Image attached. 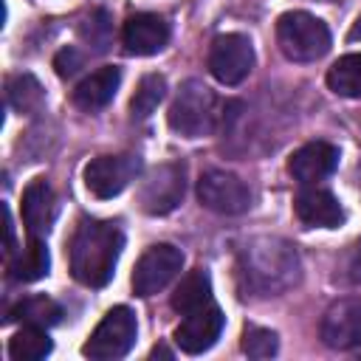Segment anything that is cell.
<instances>
[{"label":"cell","mask_w":361,"mask_h":361,"mask_svg":"<svg viewBox=\"0 0 361 361\" xmlns=\"http://www.w3.org/2000/svg\"><path fill=\"white\" fill-rule=\"evenodd\" d=\"M124 231L113 220H82L68 243L71 274L87 288H104L118 265Z\"/></svg>","instance_id":"1"},{"label":"cell","mask_w":361,"mask_h":361,"mask_svg":"<svg viewBox=\"0 0 361 361\" xmlns=\"http://www.w3.org/2000/svg\"><path fill=\"white\" fill-rule=\"evenodd\" d=\"M169 127L183 138H203L217 124V96L197 79L178 87L175 102L166 113Z\"/></svg>","instance_id":"2"},{"label":"cell","mask_w":361,"mask_h":361,"mask_svg":"<svg viewBox=\"0 0 361 361\" xmlns=\"http://www.w3.org/2000/svg\"><path fill=\"white\" fill-rule=\"evenodd\" d=\"M276 42L293 62H316L330 51V28L307 11H285L276 20Z\"/></svg>","instance_id":"3"},{"label":"cell","mask_w":361,"mask_h":361,"mask_svg":"<svg viewBox=\"0 0 361 361\" xmlns=\"http://www.w3.org/2000/svg\"><path fill=\"white\" fill-rule=\"evenodd\" d=\"M268 248H271V240H257L245 248V259H243V271H245L248 282L254 288H259L262 293L288 288L299 271V262H296V254L290 251V245L276 243L271 262H268Z\"/></svg>","instance_id":"4"},{"label":"cell","mask_w":361,"mask_h":361,"mask_svg":"<svg viewBox=\"0 0 361 361\" xmlns=\"http://www.w3.org/2000/svg\"><path fill=\"white\" fill-rule=\"evenodd\" d=\"M138 336V322L135 313L127 305L110 307L104 313V319L96 324V330L90 333V338L82 344V355L93 358V361H116L124 358Z\"/></svg>","instance_id":"5"},{"label":"cell","mask_w":361,"mask_h":361,"mask_svg":"<svg viewBox=\"0 0 361 361\" xmlns=\"http://www.w3.org/2000/svg\"><path fill=\"white\" fill-rule=\"evenodd\" d=\"M183 268V251L172 243H158V245H149L135 268H133V290L135 296H155L158 290H164Z\"/></svg>","instance_id":"6"},{"label":"cell","mask_w":361,"mask_h":361,"mask_svg":"<svg viewBox=\"0 0 361 361\" xmlns=\"http://www.w3.org/2000/svg\"><path fill=\"white\" fill-rule=\"evenodd\" d=\"M183 192H186V166L178 161H169L155 166L144 178L138 189V206L147 214H169L183 200Z\"/></svg>","instance_id":"7"},{"label":"cell","mask_w":361,"mask_h":361,"mask_svg":"<svg viewBox=\"0 0 361 361\" xmlns=\"http://www.w3.org/2000/svg\"><path fill=\"white\" fill-rule=\"evenodd\" d=\"M254 68L251 39L243 34H217L209 45V73L220 85H240Z\"/></svg>","instance_id":"8"},{"label":"cell","mask_w":361,"mask_h":361,"mask_svg":"<svg viewBox=\"0 0 361 361\" xmlns=\"http://www.w3.org/2000/svg\"><path fill=\"white\" fill-rule=\"evenodd\" d=\"M141 172L138 155H99L85 166V186L93 197L107 200L121 195Z\"/></svg>","instance_id":"9"},{"label":"cell","mask_w":361,"mask_h":361,"mask_svg":"<svg viewBox=\"0 0 361 361\" xmlns=\"http://www.w3.org/2000/svg\"><path fill=\"white\" fill-rule=\"evenodd\" d=\"M197 200L217 214H243L251 206V192L237 175L209 169L197 180Z\"/></svg>","instance_id":"10"},{"label":"cell","mask_w":361,"mask_h":361,"mask_svg":"<svg viewBox=\"0 0 361 361\" xmlns=\"http://www.w3.org/2000/svg\"><path fill=\"white\" fill-rule=\"evenodd\" d=\"M223 324H226L223 310L214 302H209V305H203V307H197V310L183 316V322L175 330V344L186 355H200L209 347H214V341L223 333Z\"/></svg>","instance_id":"11"},{"label":"cell","mask_w":361,"mask_h":361,"mask_svg":"<svg viewBox=\"0 0 361 361\" xmlns=\"http://www.w3.org/2000/svg\"><path fill=\"white\" fill-rule=\"evenodd\" d=\"M322 341L333 350L361 347V299H338L324 310Z\"/></svg>","instance_id":"12"},{"label":"cell","mask_w":361,"mask_h":361,"mask_svg":"<svg viewBox=\"0 0 361 361\" xmlns=\"http://www.w3.org/2000/svg\"><path fill=\"white\" fill-rule=\"evenodd\" d=\"M338 169V147L327 141H310L302 144L290 158H288V172L302 183L313 186L324 178H330Z\"/></svg>","instance_id":"13"},{"label":"cell","mask_w":361,"mask_h":361,"mask_svg":"<svg viewBox=\"0 0 361 361\" xmlns=\"http://www.w3.org/2000/svg\"><path fill=\"white\" fill-rule=\"evenodd\" d=\"M124 48L135 56H152L169 42V23L161 14L152 11H138L127 17L124 31H121Z\"/></svg>","instance_id":"14"},{"label":"cell","mask_w":361,"mask_h":361,"mask_svg":"<svg viewBox=\"0 0 361 361\" xmlns=\"http://www.w3.org/2000/svg\"><path fill=\"white\" fill-rule=\"evenodd\" d=\"M293 212L305 226H319V228H338L344 223V209L338 203V197L330 189H319L305 186L296 197H293Z\"/></svg>","instance_id":"15"},{"label":"cell","mask_w":361,"mask_h":361,"mask_svg":"<svg viewBox=\"0 0 361 361\" xmlns=\"http://www.w3.org/2000/svg\"><path fill=\"white\" fill-rule=\"evenodd\" d=\"M54 217H56L54 189L48 186L45 178H34L23 189V223H25V231L31 237H42L54 226Z\"/></svg>","instance_id":"16"},{"label":"cell","mask_w":361,"mask_h":361,"mask_svg":"<svg viewBox=\"0 0 361 361\" xmlns=\"http://www.w3.org/2000/svg\"><path fill=\"white\" fill-rule=\"evenodd\" d=\"M118 85H121V68L104 65V68L93 71L90 76H85V79L73 87L71 99H73V104H76L79 110L93 113V110H102V107H107V104L113 102Z\"/></svg>","instance_id":"17"},{"label":"cell","mask_w":361,"mask_h":361,"mask_svg":"<svg viewBox=\"0 0 361 361\" xmlns=\"http://www.w3.org/2000/svg\"><path fill=\"white\" fill-rule=\"evenodd\" d=\"M209 302H212V276H209V271H203V268L189 271V274L175 285L172 299H169L172 310H178L180 316H186V313H192V310H197V307H203V305H209Z\"/></svg>","instance_id":"18"},{"label":"cell","mask_w":361,"mask_h":361,"mask_svg":"<svg viewBox=\"0 0 361 361\" xmlns=\"http://www.w3.org/2000/svg\"><path fill=\"white\" fill-rule=\"evenodd\" d=\"M51 268V257H48V245L39 237H31L23 251L8 262V276L14 282H37L48 274Z\"/></svg>","instance_id":"19"},{"label":"cell","mask_w":361,"mask_h":361,"mask_svg":"<svg viewBox=\"0 0 361 361\" xmlns=\"http://www.w3.org/2000/svg\"><path fill=\"white\" fill-rule=\"evenodd\" d=\"M327 87L344 99H361V54L338 56L327 71Z\"/></svg>","instance_id":"20"},{"label":"cell","mask_w":361,"mask_h":361,"mask_svg":"<svg viewBox=\"0 0 361 361\" xmlns=\"http://www.w3.org/2000/svg\"><path fill=\"white\" fill-rule=\"evenodd\" d=\"M59 319H62V307L48 296H25L6 316V322H23V324H39V327H51Z\"/></svg>","instance_id":"21"},{"label":"cell","mask_w":361,"mask_h":361,"mask_svg":"<svg viewBox=\"0 0 361 361\" xmlns=\"http://www.w3.org/2000/svg\"><path fill=\"white\" fill-rule=\"evenodd\" d=\"M54 350L45 327L39 324H23V330H17L8 341V355L14 361H39Z\"/></svg>","instance_id":"22"},{"label":"cell","mask_w":361,"mask_h":361,"mask_svg":"<svg viewBox=\"0 0 361 361\" xmlns=\"http://www.w3.org/2000/svg\"><path fill=\"white\" fill-rule=\"evenodd\" d=\"M6 102L14 113H34L42 104V85L31 73H14L6 79Z\"/></svg>","instance_id":"23"},{"label":"cell","mask_w":361,"mask_h":361,"mask_svg":"<svg viewBox=\"0 0 361 361\" xmlns=\"http://www.w3.org/2000/svg\"><path fill=\"white\" fill-rule=\"evenodd\" d=\"M164 96H166V79H164L161 73H147V76H141V82H138V87H135V93H133V99H130V113H133V118H147V116H152L155 107L164 102Z\"/></svg>","instance_id":"24"},{"label":"cell","mask_w":361,"mask_h":361,"mask_svg":"<svg viewBox=\"0 0 361 361\" xmlns=\"http://www.w3.org/2000/svg\"><path fill=\"white\" fill-rule=\"evenodd\" d=\"M79 37L87 42V45H93V51H107L110 48V42H113V20H110V14L104 11V8H96V11H90L87 17H85V23L79 25Z\"/></svg>","instance_id":"25"},{"label":"cell","mask_w":361,"mask_h":361,"mask_svg":"<svg viewBox=\"0 0 361 361\" xmlns=\"http://www.w3.org/2000/svg\"><path fill=\"white\" fill-rule=\"evenodd\" d=\"M279 350V338L268 327H245L243 333V353L251 358H271Z\"/></svg>","instance_id":"26"},{"label":"cell","mask_w":361,"mask_h":361,"mask_svg":"<svg viewBox=\"0 0 361 361\" xmlns=\"http://www.w3.org/2000/svg\"><path fill=\"white\" fill-rule=\"evenodd\" d=\"M54 68H56V76L71 79V76L82 68V54H79L76 48H62V51L54 56Z\"/></svg>","instance_id":"27"},{"label":"cell","mask_w":361,"mask_h":361,"mask_svg":"<svg viewBox=\"0 0 361 361\" xmlns=\"http://www.w3.org/2000/svg\"><path fill=\"white\" fill-rule=\"evenodd\" d=\"M3 214H6V251H14V223L8 206H3Z\"/></svg>","instance_id":"28"},{"label":"cell","mask_w":361,"mask_h":361,"mask_svg":"<svg viewBox=\"0 0 361 361\" xmlns=\"http://www.w3.org/2000/svg\"><path fill=\"white\" fill-rule=\"evenodd\" d=\"M347 39H350V42H358V39H361V14L355 17V23H353V28H350Z\"/></svg>","instance_id":"29"},{"label":"cell","mask_w":361,"mask_h":361,"mask_svg":"<svg viewBox=\"0 0 361 361\" xmlns=\"http://www.w3.org/2000/svg\"><path fill=\"white\" fill-rule=\"evenodd\" d=\"M149 355H152V358H158V355H161V358H172V353H169L166 347H155V350H152Z\"/></svg>","instance_id":"30"}]
</instances>
